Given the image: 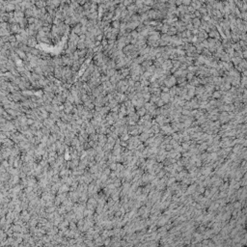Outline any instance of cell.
Masks as SVG:
<instances>
[{
	"mask_svg": "<svg viewBox=\"0 0 247 247\" xmlns=\"http://www.w3.org/2000/svg\"><path fill=\"white\" fill-rule=\"evenodd\" d=\"M44 1H47V2H48V1H50V0H44Z\"/></svg>",
	"mask_w": 247,
	"mask_h": 247,
	"instance_id": "6da1fadb",
	"label": "cell"
}]
</instances>
